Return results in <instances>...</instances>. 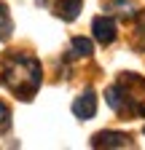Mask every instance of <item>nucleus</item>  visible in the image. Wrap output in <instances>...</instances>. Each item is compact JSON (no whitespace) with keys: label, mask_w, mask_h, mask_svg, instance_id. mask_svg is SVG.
<instances>
[{"label":"nucleus","mask_w":145,"mask_h":150,"mask_svg":"<svg viewBox=\"0 0 145 150\" xmlns=\"http://www.w3.org/2000/svg\"><path fill=\"white\" fill-rule=\"evenodd\" d=\"M38 3H48V0H38Z\"/></svg>","instance_id":"f8f14e48"},{"label":"nucleus","mask_w":145,"mask_h":150,"mask_svg":"<svg viewBox=\"0 0 145 150\" xmlns=\"http://www.w3.org/2000/svg\"><path fill=\"white\" fill-rule=\"evenodd\" d=\"M105 11H110L121 19H134L137 16V6L132 0H110V3H105Z\"/></svg>","instance_id":"423d86ee"},{"label":"nucleus","mask_w":145,"mask_h":150,"mask_svg":"<svg viewBox=\"0 0 145 150\" xmlns=\"http://www.w3.org/2000/svg\"><path fill=\"white\" fill-rule=\"evenodd\" d=\"M92 54H94V43L89 40V38H72L67 59H89Z\"/></svg>","instance_id":"39448f33"},{"label":"nucleus","mask_w":145,"mask_h":150,"mask_svg":"<svg viewBox=\"0 0 145 150\" xmlns=\"http://www.w3.org/2000/svg\"><path fill=\"white\" fill-rule=\"evenodd\" d=\"M81 8H83V0H59L57 3V16L62 22H72Z\"/></svg>","instance_id":"0eeeda50"},{"label":"nucleus","mask_w":145,"mask_h":150,"mask_svg":"<svg viewBox=\"0 0 145 150\" xmlns=\"http://www.w3.org/2000/svg\"><path fill=\"white\" fill-rule=\"evenodd\" d=\"M134 19H137V32L145 38V11H142V13H137ZM142 46H145V43H142Z\"/></svg>","instance_id":"9b49d317"},{"label":"nucleus","mask_w":145,"mask_h":150,"mask_svg":"<svg viewBox=\"0 0 145 150\" xmlns=\"http://www.w3.org/2000/svg\"><path fill=\"white\" fill-rule=\"evenodd\" d=\"M72 112H75V118H81V121L94 118V112H97V94L92 88H86L83 94H78L75 102H72Z\"/></svg>","instance_id":"7ed1b4c3"},{"label":"nucleus","mask_w":145,"mask_h":150,"mask_svg":"<svg viewBox=\"0 0 145 150\" xmlns=\"http://www.w3.org/2000/svg\"><path fill=\"white\" fill-rule=\"evenodd\" d=\"M92 32H94V40L102 43V46H110L116 38H118V27H116V19L110 13L105 16H97L92 22Z\"/></svg>","instance_id":"f03ea898"},{"label":"nucleus","mask_w":145,"mask_h":150,"mask_svg":"<svg viewBox=\"0 0 145 150\" xmlns=\"http://www.w3.org/2000/svg\"><path fill=\"white\" fill-rule=\"evenodd\" d=\"M11 35H14V19L6 8V3H0V40H11Z\"/></svg>","instance_id":"1a4fd4ad"},{"label":"nucleus","mask_w":145,"mask_h":150,"mask_svg":"<svg viewBox=\"0 0 145 150\" xmlns=\"http://www.w3.org/2000/svg\"><path fill=\"white\" fill-rule=\"evenodd\" d=\"M105 102L110 105L116 112H124V110H126L124 91H121V86H118V83H113V86H107V88H105Z\"/></svg>","instance_id":"6e6552de"},{"label":"nucleus","mask_w":145,"mask_h":150,"mask_svg":"<svg viewBox=\"0 0 145 150\" xmlns=\"http://www.w3.org/2000/svg\"><path fill=\"white\" fill-rule=\"evenodd\" d=\"M0 83L22 99H32L41 88V62L30 54H8L3 59Z\"/></svg>","instance_id":"f257e3e1"},{"label":"nucleus","mask_w":145,"mask_h":150,"mask_svg":"<svg viewBox=\"0 0 145 150\" xmlns=\"http://www.w3.org/2000/svg\"><path fill=\"white\" fill-rule=\"evenodd\" d=\"M8 129H11V110H8L6 102H0V134L8 131Z\"/></svg>","instance_id":"9d476101"},{"label":"nucleus","mask_w":145,"mask_h":150,"mask_svg":"<svg viewBox=\"0 0 145 150\" xmlns=\"http://www.w3.org/2000/svg\"><path fill=\"white\" fill-rule=\"evenodd\" d=\"M132 139L124 131H97L92 137V147H129Z\"/></svg>","instance_id":"20e7f679"},{"label":"nucleus","mask_w":145,"mask_h":150,"mask_svg":"<svg viewBox=\"0 0 145 150\" xmlns=\"http://www.w3.org/2000/svg\"><path fill=\"white\" fill-rule=\"evenodd\" d=\"M142 134H145V129H142Z\"/></svg>","instance_id":"ddd939ff"}]
</instances>
